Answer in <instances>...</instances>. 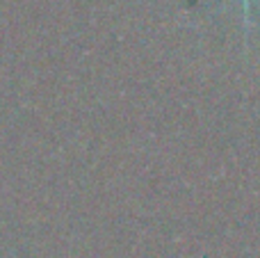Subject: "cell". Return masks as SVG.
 Returning <instances> with one entry per match:
<instances>
[{
    "mask_svg": "<svg viewBox=\"0 0 260 258\" xmlns=\"http://www.w3.org/2000/svg\"><path fill=\"white\" fill-rule=\"evenodd\" d=\"M244 3V21L251 23V0H242Z\"/></svg>",
    "mask_w": 260,
    "mask_h": 258,
    "instance_id": "6da1fadb",
    "label": "cell"
}]
</instances>
